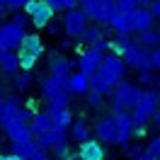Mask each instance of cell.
I'll return each instance as SVG.
<instances>
[{"label":"cell","instance_id":"19","mask_svg":"<svg viewBox=\"0 0 160 160\" xmlns=\"http://www.w3.org/2000/svg\"><path fill=\"white\" fill-rule=\"evenodd\" d=\"M114 117H100L97 124H95V133H97V141L102 143H114Z\"/></svg>","mask_w":160,"mask_h":160},{"label":"cell","instance_id":"20","mask_svg":"<svg viewBox=\"0 0 160 160\" xmlns=\"http://www.w3.org/2000/svg\"><path fill=\"white\" fill-rule=\"evenodd\" d=\"M0 70L5 75H15L20 70V63H17V51L15 49H0Z\"/></svg>","mask_w":160,"mask_h":160},{"label":"cell","instance_id":"9","mask_svg":"<svg viewBox=\"0 0 160 160\" xmlns=\"http://www.w3.org/2000/svg\"><path fill=\"white\" fill-rule=\"evenodd\" d=\"M2 131H5V136L12 141V143H20V141H29L34 138L29 131V124L24 119H20L17 114H12V117H8V119L2 121Z\"/></svg>","mask_w":160,"mask_h":160},{"label":"cell","instance_id":"54","mask_svg":"<svg viewBox=\"0 0 160 160\" xmlns=\"http://www.w3.org/2000/svg\"><path fill=\"white\" fill-rule=\"evenodd\" d=\"M158 46H160V41H158Z\"/></svg>","mask_w":160,"mask_h":160},{"label":"cell","instance_id":"44","mask_svg":"<svg viewBox=\"0 0 160 160\" xmlns=\"http://www.w3.org/2000/svg\"><path fill=\"white\" fill-rule=\"evenodd\" d=\"M46 27H49V32H51V34H58V32H61V24H56L53 20H51L49 24H46Z\"/></svg>","mask_w":160,"mask_h":160},{"label":"cell","instance_id":"23","mask_svg":"<svg viewBox=\"0 0 160 160\" xmlns=\"http://www.w3.org/2000/svg\"><path fill=\"white\" fill-rule=\"evenodd\" d=\"M88 80H90V90L100 92L102 97H109V95H112V88H114V85H112L109 80L102 75L100 70H95L92 75H88Z\"/></svg>","mask_w":160,"mask_h":160},{"label":"cell","instance_id":"22","mask_svg":"<svg viewBox=\"0 0 160 160\" xmlns=\"http://www.w3.org/2000/svg\"><path fill=\"white\" fill-rule=\"evenodd\" d=\"M70 68H73V61L66 58V56H58V58L51 61V75L61 82H66V78L70 75Z\"/></svg>","mask_w":160,"mask_h":160},{"label":"cell","instance_id":"26","mask_svg":"<svg viewBox=\"0 0 160 160\" xmlns=\"http://www.w3.org/2000/svg\"><path fill=\"white\" fill-rule=\"evenodd\" d=\"M68 129H70V136H73V138L78 141V143H80V141H88V138L92 136L90 126H88V124H85L82 119H78V121H70V126H68Z\"/></svg>","mask_w":160,"mask_h":160},{"label":"cell","instance_id":"42","mask_svg":"<svg viewBox=\"0 0 160 160\" xmlns=\"http://www.w3.org/2000/svg\"><path fill=\"white\" fill-rule=\"evenodd\" d=\"M126 153H129V158L133 160V158L141 153V146H129V143H126Z\"/></svg>","mask_w":160,"mask_h":160},{"label":"cell","instance_id":"18","mask_svg":"<svg viewBox=\"0 0 160 160\" xmlns=\"http://www.w3.org/2000/svg\"><path fill=\"white\" fill-rule=\"evenodd\" d=\"M131 24H133V32L138 34L143 29H150L155 24V17L148 8H136V10H131Z\"/></svg>","mask_w":160,"mask_h":160},{"label":"cell","instance_id":"49","mask_svg":"<svg viewBox=\"0 0 160 160\" xmlns=\"http://www.w3.org/2000/svg\"><path fill=\"white\" fill-rule=\"evenodd\" d=\"M56 160H70V158H68V155H63V158H56Z\"/></svg>","mask_w":160,"mask_h":160},{"label":"cell","instance_id":"16","mask_svg":"<svg viewBox=\"0 0 160 160\" xmlns=\"http://www.w3.org/2000/svg\"><path fill=\"white\" fill-rule=\"evenodd\" d=\"M63 88H66L70 95H85V92L90 90V80H88L85 73H80V70H75V73L70 70V75L66 78Z\"/></svg>","mask_w":160,"mask_h":160},{"label":"cell","instance_id":"15","mask_svg":"<svg viewBox=\"0 0 160 160\" xmlns=\"http://www.w3.org/2000/svg\"><path fill=\"white\" fill-rule=\"evenodd\" d=\"M66 136H68V129H63V126H51V129H46L44 133H39L37 136V146L44 150H49L53 143H58V141H66Z\"/></svg>","mask_w":160,"mask_h":160},{"label":"cell","instance_id":"30","mask_svg":"<svg viewBox=\"0 0 160 160\" xmlns=\"http://www.w3.org/2000/svg\"><path fill=\"white\" fill-rule=\"evenodd\" d=\"M32 70H17V73H15V75H10L12 78V85H15V90H27V88H29L32 85V75H29Z\"/></svg>","mask_w":160,"mask_h":160},{"label":"cell","instance_id":"36","mask_svg":"<svg viewBox=\"0 0 160 160\" xmlns=\"http://www.w3.org/2000/svg\"><path fill=\"white\" fill-rule=\"evenodd\" d=\"M49 150L56 153V158H63V155H68V143H66V141H58V143H53Z\"/></svg>","mask_w":160,"mask_h":160},{"label":"cell","instance_id":"8","mask_svg":"<svg viewBox=\"0 0 160 160\" xmlns=\"http://www.w3.org/2000/svg\"><path fill=\"white\" fill-rule=\"evenodd\" d=\"M88 27V15L80 10V8H73V10H66L63 15V22H61V29L68 34L70 39H78L80 32Z\"/></svg>","mask_w":160,"mask_h":160},{"label":"cell","instance_id":"34","mask_svg":"<svg viewBox=\"0 0 160 160\" xmlns=\"http://www.w3.org/2000/svg\"><path fill=\"white\" fill-rule=\"evenodd\" d=\"M153 78H155V75H153V70H150V68H141L138 70V82H141V85L150 88V85H153Z\"/></svg>","mask_w":160,"mask_h":160},{"label":"cell","instance_id":"10","mask_svg":"<svg viewBox=\"0 0 160 160\" xmlns=\"http://www.w3.org/2000/svg\"><path fill=\"white\" fill-rule=\"evenodd\" d=\"M112 117H114V126H117V129H114V143H117V146H126L131 141V136H133V126H136V124H133V119H131V114L126 109L114 112Z\"/></svg>","mask_w":160,"mask_h":160},{"label":"cell","instance_id":"27","mask_svg":"<svg viewBox=\"0 0 160 160\" xmlns=\"http://www.w3.org/2000/svg\"><path fill=\"white\" fill-rule=\"evenodd\" d=\"M158 41H160V32H155L153 27H150V29L138 32V39H136V44L146 46V49H153V46H158Z\"/></svg>","mask_w":160,"mask_h":160},{"label":"cell","instance_id":"13","mask_svg":"<svg viewBox=\"0 0 160 160\" xmlns=\"http://www.w3.org/2000/svg\"><path fill=\"white\" fill-rule=\"evenodd\" d=\"M112 29L117 32L119 37H129L133 34V24H131V12H121V10H112L109 20H107Z\"/></svg>","mask_w":160,"mask_h":160},{"label":"cell","instance_id":"17","mask_svg":"<svg viewBox=\"0 0 160 160\" xmlns=\"http://www.w3.org/2000/svg\"><path fill=\"white\" fill-rule=\"evenodd\" d=\"M17 49H20L17 53H27V56H34V58H39L41 53H44V41H41L39 34H24Z\"/></svg>","mask_w":160,"mask_h":160},{"label":"cell","instance_id":"43","mask_svg":"<svg viewBox=\"0 0 160 160\" xmlns=\"http://www.w3.org/2000/svg\"><path fill=\"white\" fill-rule=\"evenodd\" d=\"M78 8V0H63V10H73Z\"/></svg>","mask_w":160,"mask_h":160},{"label":"cell","instance_id":"12","mask_svg":"<svg viewBox=\"0 0 160 160\" xmlns=\"http://www.w3.org/2000/svg\"><path fill=\"white\" fill-rule=\"evenodd\" d=\"M22 37H24V27L22 24H15V22L0 24V49H17Z\"/></svg>","mask_w":160,"mask_h":160},{"label":"cell","instance_id":"5","mask_svg":"<svg viewBox=\"0 0 160 160\" xmlns=\"http://www.w3.org/2000/svg\"><path fill=\"white\" fill-rule=\"evenodd\" d=\"M41 95L46 97L49 104H63V107H68V100H70V92L63 88V82L56 80L53 75L41 80Z\"/></svg>","mask_w":160,"mask_h":160},{"label":"cell","instance_id":"1","mask_svg":"<svg viewBox=\"0 0 160 160\" xmlns=\"http://www.w3.org/2000/svg\"><path fill=\"white\" fill-rule=\"evenodd\" d=\"M158 109V92L155 90H141L138 100L131 107V119L136 126H146Z\"/></svg>","mask_w":160,"mask_h":160},{"label":"cell","instance_id":"29","mask_svg":"<svg viewBox=\"0 0 160 160\" xmlns=\"http://www.w3.org/2000/svg\"><path fill=\"white\" fill-rule=\"evenodd\" d=\"M49 117L53 119V124H56V126H63V129H68L70 121H73V114H70L68 107H63V109L53 112V114H49Z\"/></svg>","mask_w":160,"mask_h":160},{"label":"cell","instance_id":"41","mask_svg":"<svg viewBox=\"0 0 160 160\" xmlns=\"http://www.w3.org/2000/svg\"><path fill=\"white\" fill-rule=\"evenodd\" d=\"M29 160H49V153H46L44 148H37V153H34Z\"/></svg>","mask_w":160,"mask_h":160},{"label":"cell","instance_id":"48","mask_svg":"<svg viewBox=\"0 0 160 160\" xmlns=\"http://www.w3.org/2000/svg\"><path fill=\"white\" fill-rule=\"evenodd\" d=\"M5 12H8V8H5V2H2V0H0V17H2V15H5Z\"/></svg>","mask_w":160,"mask_h":160},{"label":"cell","instance_id":"14","mask_svg":"<svg viewBox=\"0 0 160 160\" xmlns=\"http://www.w3.org/2000/svg\"><path fill=\"white\" fill-rule=\"evenodd\" d=\"M107 150L102 146V141L88 138V141H80V148H78V158L80 160H104Z\"/></svg>","mask_w":160,"mask_h":160},{"label":"cell","instance_id":"39","mask_svg":"<svg viewBox=\"0 0 160 160\" xmlns=\"http://www.w3.org/2000/svg\"><path fill=\"white\" fill-rule=\"evenodd\" d=\"M148 10L153 12V17H155V20H160V0H150Z\"/></svg>","mask_w":160,"mask_h":160},{"label":"cell","instance_id":"40","mask_svg":"<svg viewBox=\"0 0 160 160\" xmlns=\"http://www.w3.org/2000/svg\"><path fill=\"white\" fill-rule=\"evenodd\" d=\"M15 12V17H12V22H15V24H22V27H24V22H27V17H24V12L22 10H12Z\"/></svg>","mask_w":160,"mask_h":160},{"label":"cell","instance_id":"51","mask_svg":"<svg viewBox=\"0 0 160 160\" xmlns=\"http://www.w3.org/2000/svg\"><path fill=\"white\" fill-rule=\"evenodd\" d=\"M0 131H2V124H0Z\"/></svg>","mask_w":160,"mask_h":160},{"label":"cell","instance_id":"33","mask_svg":"<svg viewBox=\"0 0 160 160\" xmlns=\"http://www.w3.org/2000/svg\"><path fill=\"white\" fill-rule=\"evenodd\" d=\"M148 61H150V70H158L160 73V46L148 49Z\"/></svg>","mask_w":160,"mask_h":160},{"label":"cell","instance_id":"25","mask_svg":"<svg viewBox=\"0 0 160 160\" xmlns=\"http://www.w3.org/2000/svg\"><path fill=\"white\" fill-rule=\"evenodd\" d=\"M37 141L34 138H29V141H20V143H12V148H10V153H15V155H20V158H24V160H29L34 153H37Z\"/></svg>","mask_w":160,"mask_h":160},{"label":"cell","instance_id":"46","mask_svg":"<svg viewBox=\"0 0 160 160\" xmlns=\"http://www.w3.org/2000/svg\"><path fill=\"white\" fill-rule=\"evenodd\" d=\"M153 119H155V126L160 129V109H155V114H153Z\"/></svg>","mask_w":160,"mask_h":160},{"label":"cell","instance_id":"11","mask_svg":"<svg viewBox=\"0 0 160 160\" xmlns=\"http://www.w3.org/2000/svg\"><path fill=\"white\" fill-rule=\"evenodd\" d=\"M121 61L126 63V66H131V68H150V61H148V49L146 46H141V44H136V41H129L126 44V49H124V53H121Z\"/></svg>","mask_w":160,"mask_h":160},{"label":"cell","instance_id":"47","mask_svg":"<svg viewBox=\"0 0 160 160\" xmlns=\"http://www.w3.org/2000/svg\"><path fill=\"white\" fill-rule=\"evenodd\" d=\"M153 85H155V88H158V90H160V73H158V75H155V78H153Z\"/></svg>","mask_w":160,"mask_h":160},{"label":"cell","instance_id":"7","mask_svg":"<svg viewBox=\"0 0 160 160\" xmlns=\"http://www.w3.org/2000/svg\"><path fill=\"white\" fill-rule=\"evenodd\" d=\"M104 75V78L109 80L112 85H117L119 80H124V75H126V63L121 61V56H117V53H109V56H104L100 63V68H97Z\"/></svg>","mask_w":160,"mask_h":160},{"label":"cell","instance_id":"45","mask_svg":"<svg viewBox=\"0 0 160 160\" xmlns=\"http://www.w3.org/2000/svg\"><path fill=\"white\" fill-rule=\"evenodd\" d=\"M5 160H24V158H20V155H15V153H8V155H5Z\"/></svg>","mask_w":160,"mask_h":160},{"label":"cell","instance_id":"50","mask_svg":"<svg viewBox=\"0 0 160 160\" xmlns=\"http://www.w3.org/2000/svg\"><path fill=\"white\" fill-rule=\"evenodd\" d=\"M0 160H5V153H0Z\"/></svg>","mask_w":160,"mask_h":160},{"label":"cell","instance_id":"2","mask_svg":"<svg viewBox=\"0 0 160 160\" xmlns=\"http://www.w3.org/2000/svg\"><path fill=\"white\" fill-rule=\"evenodd\" d=\"M104 49H107V39L102 37L100 41H95L92 46L82 51L80 49V58H78V70L80 73H85V75H92L95 70L100 68L102 58H104Z\"/></svg>","mask_w":160,"mask_h":160},{"label":"cell","instance_id":"37","mask_svg":"<svg viewBox=\"0 0 160 160\" xmlns=\"http://www.w3.org/2000/svg\"><path fill=\"white\" fill-rule=\"evenodd\" d=\"M148 153L153 155V158H158V160H160V136H155V138L148 143Z\"/></svg>","mask_w":160,"mask_h":160},{"label":"cell","instance_id":"24","mask_svg":"<svg viewBox=\"0 0 160 160\" xmlns=\"http://www.w3.org/2000/svg\"><path fill=\"white\" fill-rule=\"evenodd\" d=\"M20 107H22V100L17 95H10V97H2L0 95V124L8 119V117H12Z\"/></svg>","mask_w":160,"mask_h":160},{"label":"cell","instance_id":"3","mask_svg":"<svg viewBox=\"0 0 160 160\" xmlns=\"http://www.w3.org/2000/svg\"><path fill=\"white\" fill-rule=\"evenodd\" d=\"M138 95H141L138 85H133V82H129V80H119V82L112 88V97H114V107H112V112L131 109L133 102L138 100Z\"/></svg>","mask_w":160,"mask_h":160},{"label":"cell","instance_id":"4","mask_svg":"<svg viewBox=\"0 0 160 160\" xmlns=\"http://www.w3.org/2000/svg\"><path fill=\"white\" fill-rule=\"evenodd\" d=\"M78 8L88 15V20H95L97 24H107L114 10V0H78Z\"/></svg>","mask_w":160,"mask_h":160},{"label":"cell","instance_id":"6","mask_svg":"<svg viewBox=\"0 0 160 160\" xmlns=\"http://www.w3.org/2000/svg\"><path fill=\"white\" fill-rule=\"evenodd\" d=\"M22 10H24V15H29V17H32V22H34L37 29H44V27L53 20V15H56V12L49 8L46 0H29Z\"/></svg>","mask_w":160,"mask_h":160},{"label":"cell","instance_id":"52","mask_svg":"<svg viewBox=\"0 0 160 160\" xmlns=\"http://www.w3.org/2000/svg\"><path fill=\"white\" fill-rule=\"evenodd\" d=\"M2 2H8V0H2Z\"/></svg>","mask_w":160,"mask_h":160},{"label":"cell","instance_id":"31","mask_svg":"<svg viewBox=\"0 0 160 160\" xmlns=\"http://www.w3.org/2000/svg\"><path fill=\"white\" fill-rule=\"evenodd\" d=\"M126 44H129V37H119V34H117V39H114V41H107V49H112V53L121 56L124 49H126Z\"/></svg>","mask_w":160,"mask_h":160},{"label":"cell","instance_id":"28","mask_svg":"<svg viewBox=\"0 0 160 160\" xmlns=\"http://www.w3.org/2000/svg\"><path fill=\"white\" fill-rule=\"evenodd\" d=\"M85 46H92L95 41H100L102 39V29L97 27V24H92V27H85V29L80 32V37H78Z\"/></svg>","mask_w":160,"mask_h":160},{"label":"cell","instance_id":"32","mask_svg":"<svg viewBox=\"0 0 160 160\" xmlns=\"http://www.w3.org/2000/svg\"><path fill=\"white\" fill-rule=\"evenodd\" d=\"M136 8H141V5H138V0H114V10L131 12V10H136Z\"/></svg>","mask_w":160,"mask_h":160},{"label":"cell","instance_id":"53","mask_svg":"<svg viewBox=\"0 0 160 160\" xmlns=\"http://www.w3.org/2000/svg\"><path fill=\"white\" fill-rule=\"evenodd\" d=\"M0 95H2V90H0Z\"/></svg>","mask_w":160,"mask_h":160},{"label":"cell","instance_id":"38","mask_svg":"<svg viewBox=\"0 0 160 160\" xmlns=\"http://www.w3.org/2000/svg\"><path fill=\"white\" fill-rule=\"evenodd\" d=\"M27 2H29V0H8V2H5V8H8V10H22Z\"/></svg>","mask_w":160,"mask_h":160},{"label":"cell","instance_id":"35","mask_svg":"<svg viewBox=\"0 0 160 160\" xmlns=\"http://www.w3.org/2000/svg\"><path fill=\"white\" fill-rule=\"evenodd\" d=\"M82 97L88 100V104H90V107H100V104H102V100H104L100 92H95V90H88L85 95H82Z\"/></svg>","mask_w":160,"mask_h":160},{"label":"cell","instance_id":"21","mask_svg":"<svg viewBox=\"0 0 160 160\" xmlns=\"http://www.w3.org/2000/svg\"><path fill=\"white\" fill-rule=\"evenodd\" d=\"M53 126V119H51L46 112H34L29 119V131L32 136H39V133H44L46 129H51Z\"/></svg>","mask_w":160,"mask_h":160}]
</instances>
